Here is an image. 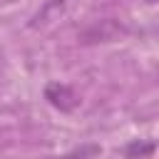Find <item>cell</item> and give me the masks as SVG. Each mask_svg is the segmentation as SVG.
Instances as JSON below:
<instances>
[{"label": "cell", "instance_id": "7a4b0ae2", "mask_svg": "<svg viewBox=\"0 0 159 159\" xmlns=\"http://www.w3.org/2000/svg\"><path fill=\"white\" fill-rule=\"evenodd\" d=\"M45 99L60 112H72L80 104V94L65 82H50L45 87Z\"/></svg>", "mask_w": 159, "mask_h": 159}, {"label": "cell", "instance_id": "5b68a950", "mask_svg": "<svg viewBox=\"0 0 159 159\" xmlns=\"http://www.w3.org/2000/svg\"><path fill=\"white\" fill-rule=\"evenodd\" d=\"M99 154H102V147L99 144H82V147L67 152L62 159H99Z\"/></svg>", "mask_w": 159, "mask_h": 159}, {"label": "cell", "instance_id": "3957f363", "mask_svg": "<svg viewBox=\"0 0 159 159\" xmlns=\"http://www.w3.org/2000/svg\"><path fill=\"white\" fill-rule=\"evenodd\" d=\"M157 152V142H149V139H134L124 147V157L127 159H147Z\"/></svg>", "mask_w": 159, "mask_h": 159}, {"label": "cell", "instance_id": "277c9868", "mask_svg": "<svg viewBox=\"0 0 159 159\" xmlns=\"http://www.w3.org/2000/svg\"><path fill=\"white\" fill-rule=\"evenodd\" d=\"M72 2H75V0H47V2L42 5V10H40L37 15H35V20L30 22V27H40V25L50 22V20H52V12H55V10H60V12H62V10H65L67 5H72Z\"/></svg>", "mask_w": 159, "mask_h": 159}, {"label": "cell", "instance_id": "8992f818", "mask_svg": "<svg viewBox=\"0 0 159 159\" xmlns=\"http://www.w3.org/2000/svg\"><path fill=\"white\" fill-rule=\"evenodd\" d=\"M147 2H159V0H147Z\"/></svg>", "mask_w": 159, "mask_h": 159}, {"label": "cell", "instance_id": "6da1fadb", "mask_svg": "<svg viewBox=\"0 0 159 159\" xmlns=\"http://www.w3.org/2000/svg\"><path fill=\"white\" fill-rule=\"evenodd\" d=\"M127 32V27L122 25V22H117V20H99V22H94L92 27H87L82 35H80V42H84V45H94V42H114L117 37H122Z\"/></svg>", "mask_w": 159, "mask_h": 159}]
</instances>
